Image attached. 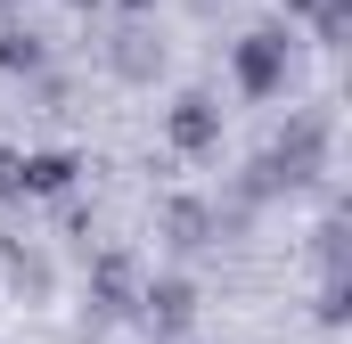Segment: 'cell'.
<instances>
[{
    "label": "cell",
    "instance_id": "obj_1",
    "mask_svg": "<svg viewBox=\"0 0 352 344\" xmlns=\"http://www.w3.org/2000/svg\"><path fill=\"white\" fill-rule=\"evenodd\" d=\"M278 83H287V33H278V25H254V33L238 41V90H246V98H270Z\"/></svg>",
    "mask_w": 352,
    "mask_h": 344
},
{
    "label": "cell",
    "instance_id": "obj_2",
    "mask_svg": "<svg viewBox=\"0 0 352 344\" xmlns=\"http://www.w3.org/2000/svg\"><path fill=\"white\" fill-rule=\"evenodd\" d=\"M164 131H173V148H180V156H205V148L221 140V107H213L205 90H188V98H173Z\"/></svg>",
    "mask_w": 352,
    "mask_h": 344
},
{
    "label": "cell",
    "instance_id": "obj_3",
    "mask_svg": "<svg viewBox=\"0 0 352 344\" xmlns=\"http://www.w3.org/2000/svg\"><path fill=\"white\" fill-rule=\"evenodd\" d=\"M188 312H197V287H188V279H148V287H140V320H148V336H180Z\"/></svg>",
    "mask_w": 352,
    "mask_h": 344
},
{
    "label": "cell",
    "instance_id": "obj_4",
    "mask_svg": "<svg viewBox=\"0 0 352 344\" xmlns=\"http://www.w3.org/2000/svg\"><path fill=\"white\" fill-rule=\"evenodd\" d=\"M164 238H173L180 255H197V246L221 238V213H213L205 197H164Z\"/></svg>",
    "mask_w": 352,
    "mask_h": 344
},
{
    "label": "cell",
    "instance_id": "obj_5",
    "mask_svg": "<svg viewBox=\"0 0 352 344\" xmlns=\"http://www.w3.org/2000/svg\"><path fill=\"white\" fill-rule=\"evenodd\" d=\"M107 66H115L123 83H148V74L164 66V41H156V33H140V25H123V33H115V50H107Z\"/></svg>",
    "mask_w": 352,
    "mask_h": 344
},
{
    "label": "cell",
    "instance_id": "obj_6",
    "mask_svg": "<svg viewBox=\"0 0 352 344\" xmlns=\"http://www.w3.org/2000/svg\"><path fill=\"white\" fill-rule=\"evenodd\" d=\"M90 303H98V312H131V303H140V287H131V255H98Z\"/></svg>",
    "mask_w": 352,
    "mask_h": 344
},
{
    "label": "cell",
    "instance_id": "obj_7",
    "mask_svg": "<svg viewBox=\"0 0 352 344\" xmlns=\"http://www.w3.org/2000/svg\"><path fill=\"white\" fill-rule=\"evenodd\" d=\"M16 172H25V197H58L82 164H74L66 148H41V156H16Z\"/></svg>",
    "mask_w": 352,
    "mask_h": 344
},
{
    "label": "cell",
    "instance_id": "obj_8",
    "mask_svg": "<svg viewBox=\"0 0 352 344\" xmlns=\"http://www.w3.org/2000/svg\"><path fill=\"white\" fill-rule=\"evenodd\" d=\"M0 66L8 74H41V33L33 25H0Z\"/></svg>",
    "mask_w": 352,
    "mask_h": 344
},
{
    "label": "cell",
    "instance_id": "obj_9",
    "mask_svg": "<svg viewBox=\"0 0 352 344\" xmlns=\"http://www.w3.org/2000/svg\"><path fill=\"white\" fill-rule=\"evenodd\" d=\"M0 197H25V172H16V156H0Z\"/></svg>",
    "mask_w": 352,
    "mask_h": 344
},
{
    "label": "cell",
    "instance_id": "obj_10",
    "mask_svg": "<svg viewBox=\"0 0 352 344\" xmlns=\"http://www.w3.org/2000/svg\"><path fill=\"white\" fill-rule=\"evenodd\" d=\"M123 8H156V0H123Z\"/></svg>",
    "mask_w": 352,
    "mask_h": 344
}]
</instances>
